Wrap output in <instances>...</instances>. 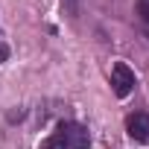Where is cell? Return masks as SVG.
I'll list each match as a JSON object with an SVG mask.
<instances>
[{"mask_svg":"<svg viewBox=\"0 0 149 149\" xmlns=\"http://www.w3.org/2000/svg\"><path fill=\"white\" fill-rule=\"evenodd\" d=\"M41 149H67V146H64V140H61L58 134H50V137L41 143Z\"/></svg>","mask_w":149,"mask_h":149,"instance_id":"6","label":"cell"},{"mask_svg":"<svg viewBox=\"0 0 149 149\" xmlns=\"http://www.w3.org/2000/svg\"><path fill=\"white\" fill-rule=\"evenodd\" d=\"M6 58H9V47L0 41V61H6Z\"/></svg>","mask_w":149,"mask_h":149,"instance_id":"7","label":"cell"},{"mask_svg":"<svg viewBox=\"0 0 149 149\" xmlns=\"http://www.w3.org/2000/svg\"><path fill=\"white\" fill-rule=\"evenodd\" d=\"M61 9H64V15H67V18L76 21V18L82 15V0H61Z\"/></svg>","mask_w":149,"mask_h":149,"instance_id":"5","label":"cell"},{"mask_svg":"<svg viewBox=\"0 0 149 149\" xmlns=\"http://www.w3.org/2000/svg\"><path fill=\"white\" fill-rule=\"evenodd\" d=\"M134 12H137V21H140V26L149 38V0H134Z\"/></svg>","mask_w":149,"mask_h":149,"instance_id":"4","label":"cell"},{"mask_svg":"<svg viewBox=\"0 0 149 149\" xmlns=\"http://www.w3.org/2000/svg\"><path fill=\"white\" fill-rule=\"evenodd\" d=\"M126 132H129L132 140L146 143V140H149V114H146V111L129 114V120H126Z\"/></svg>","mask_w":149,"mask_h":149,"instance_id":"3","label":"cell"},{"mask_svg":"<svg viewBox=\"0 0 149 149\" xmlns=\"http://www.w3.org/2000/svg\"><path fill=\"white\" fill-rule=\"evenodd\" d=\"M56 134L64 140L67 149H88L91 146V132L82 123H76V120H61L58 129H56Z\"/></svg>","mask_w":149,"mask_h":149,"instance_id":"1","label":"cell"},{"mask_svg":"<svg viewBox=\"0 0 149 149\" xmlns=\"http://www.w3.org/2000/svg\"><path fill=\"white\" fill-rule=\"evenodd\" d=\"M134 85H137L134 70H132L126 61H114V67H111V91H114L120 100H126V97L134 91Z\"/></svg>","mask_w":149,"mask_h":149,"instance_id":"2","label":"cell"}]
</instances>
